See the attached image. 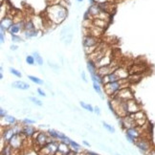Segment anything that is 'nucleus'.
Masks as SVG:
<instances>
[{
	"label": "nucleus",
	"mask_w": 155,
	"mask_h": 155,
	"mask_svg": "<svg viewBox=\"0 0 155 155\" xmlns=\"http://www.w3.org/2000/svg\"><path fill=\"white\" fill-rule=\"evenodd\" d=\"M46 16L54 24H60L67 16V10L61 5L48 6L46 9Z\"/></svg>",
	"instance_id": "f257e3e1"
},
{
	"label": "nucleus",
	"mask_w": 155,
	"mask_h": 155,
	"mask_svg": "<svg viewBox=\"0 0 155 155\" xmlns=\"http://www.w3.org/2000/svg\"><path fill=\"white\" fill-rule=\"evenodd\" d=\"M34 145L38 146L39 148H42L47 145L49 142L52 141V138L49 136L48 133H45L43 131H37L34 134Z\"/></svg>",
	"instance_id": "f03ea898"
},
{
	"label": "nucleus",
	"mask_w": 155,
	"mask_h": 155,
	"mask_svg": "<svg viewBox=\"0 0 155 155\" xmlns=\"http://www.w3.org/2000/svg\"><path fill=\"white\" fill-rule=\"evenodd\" d=\"M112 99L120 100V102H127L129 100L134 99V95L130 87H125L122 88L115 96L112 97Z\"/></svg>",
	"instance_id": "7ed1b4c3"
},
{
	"label": "nucleus",
	"mask_w": 155,
	"mask_h": 155,
	"mask_svg": "<svg viewBox=\"0 0 155 155\" xmlns=\"http://www.w3.org/2000/svg\"><path fill=\"white\" fill-rule=\"evenodd\" d=\"M59 141L52 140L44 148H40V153H43L42 155H56L57 149H59Z\"/></svg>",
	"instance_id": "20e7f679"
},
{
	"label": "nucleus",
	"mask_w": 155,
	"mask_h": 155,
	"mask_svg": "<svg viewBox=\"0 0 155 155\" xmlns=\"http://www.w3.org/2000/svg\"><path fill=\"white\" fill-rule=\"evenodd\" d=\"M25 139H26V137L22 133H17V134H14L13 136L11 137V139L10 140V142L8 144L14 149V150H19L20 148L22 146L23 141Z\"/></svg>",
	"instance_id": "39448f33"
},
{
	"label": "nucleus",
	"mask_w": 155,
	"mask_h": 155,
	"mask_svg": "<svg viewBox=\"0 0 155 155\" xmlns=\"http://www.w3.org/2000/svg\"><path fill=\"white\" fill-rule=\"evenodd\" d=\"M134 145L136 146L142 152H146H146L150 151L151 144L148 139H146V138H144V137L138 138V139L135 141Z\"/></svg>",
	"instance_id": "423d86ee"
},
{
	"label": "nucleus",
	"mask_w": 155,
	"mask_h": 155,
	"mask_svg": "<svg viewBox=\"0 0 155 155\" xmlns=\"http://www.w3.org/2000/svg\"><path fill=\"white\" fill-rule=\"evenodd\" d=\"M100 44L99 37L93 36H84L82 39V45L83 48H89L94 47V46H98Z\"/></svg>",
	"instance_id": "0eeeda50"
},
{
	"label": "nucleus",
	"mask_w": 155,
	"mask_h": 155,
	"mask_svg": "<svg viewBox=\"0 0 155 155\" xmlns=\"http://www.w3.org/2000/svg\"><path fill=\"white\" fill-rule=\"evenodd\" d=\"M140 110H141V107H140L139 103H138L134 99L129 100L126 102V111H127L128 114H134Z\"/></svg>",
	"instance_id": "6e6552de"
},
{
	"label": "nucleus",
	"mask_w": 155,
	"mask_h": 155,
	"mask_svg": "<svg viewBox=\"0 0 155 155\" xmlns=\"http://www.w3.org/2000/svg\"><path fill=\"white\" fill-rule=\"evenodd\" d=\"M16 134V132L13 129V127L11 126H8V127H5L2 129V132H1V139L4 141L6 144H8L10 142V140L11 139V137Z\"/></svg>",
	"instance_id": "1a4fd4ad"
},
{
	"label": "nucleus",
	"mask_w": 155,
	"mask_h": 155,
	"mask_svg": "<svg viewBox=\"0 0 155 155\" xmlns=\"http://www.w3.org/2000/svg\"><path fill=\"white\" fill-rule=\"evenodd\" d=\"M14 24L13 22V17L11 16H5L4 18L1 19V24H0V29H1V32H5L9 31L10 28Z\"/></svg>",
	"instance_id": "9d476101"
},
{
	"label": "nucleus",
	"mask_w": 155,
	"mask_h": 155,
	"mask_svg": "<svg viewBox=\"0 0 155 155\" xmlns=\"http://www.w3.org/2000/svg\"><path fill=\"white\" fill-rule=\"evenodd\" d=\"M113 62V59H112V55L109 54V52L105 54L104 57H102L99 61L96 62V65H97V68L99 67H103V66H107V65H110L111 63Z\"/></svg>",
	"instance_id": "9b49d317"
},
{
	"label": "nucleus",
	"mask_w": 155,
	"mask_h": 155,
	"mask_svg": "<svg viewBox=\"0 0 155 155\" xmlns=\"http://www.w3.org/2000/svg\"><path fill=\"white\" fill-rule=\"evenodd\" d=\"M126 134L132 137L133 139L136 141L138 138L142 137V131H141V127L139 126H134V127L126 129Z\"/></svg>",
	"instance_id": "f8f14e48"
},
{
	"label": "nucleus",
	"mask_w": 155,
	"mask_h": 155,
	"mask_svg": "<svg viewBox=\"0 0 155 155\" xmlns=\"http://www.w3.org/2000/svg\"><path fill=\"white\" fill-rule=\"evenodd\" d=\"M36 129L32 125H23L22 132L21 133L24 135L26 138H32L34 136V134L36 133Z\"/></svg>",
	"instance_id": "ddd939ff"
},
{
	"label": "nucleus",
	"mask_w": 155,
	"mask_h": 155,
	"mask_svg": "<svg viewBox=\"0 0 155 155\" xmlns=\"http://www.w3.org/2000/svg\"><path fill=\"white\" fill-rule=\"evenodd\" d=\"M21 31H24V21L14 23L8 32L11 34H17L19 32H21Z\"/></svg>",
	"instance_id": "4468645a"
},
{
	"label": "nucleus",
	"mask_w": 155,
	"mask_h": 155,
	"mask_svg": "<svg viewBox=\"0 0 155 155\" xmlns=\"http://www.w3.org/2000/svg\"><path fill=\"white\" fill-rule=\"evenodd\" d=\"M146 71V66L142 63H136L129 68V74H142Z\"/></svg>",
	"instance_id": "2eb2a0df"
},
{
	"label": "nucleus",
	"mask_w": 155,
	"mask_h": 155,
	"mask_svg": "<svg viewBox=\"0 0 155 155\" xmlns=\"http://www.w3.org/2000/svg\"><path fill=\"white\" fill-rule=\"evenodd\" d=\"M87 11L89 13V14L91 16L92 19H93V18H96V17L99 16V13H100L102 11H100L99 5H98L97 3H95V4L90 5V7L88 8V11Z\"/></svg>",
	"instance_id": "dca6fc26"
},
{
	"label": "nucleus",
	"mask_w": 155,
	"mask_h": 155,
	"mask_svg": "<svg viewBox=\"0 0 155 155\" xmlns=\"http://www.w3.org/2000/svg\"><path fill=\"white\" fill-rule=\"evenodd\" d=\"M11 87L16 89H20V90H27L30 88V84H28L27 82H23V80H16L11 83Z\"/></svg>",
	"instance_id": "f3484780"
},
{
	"label": "nucleus",
	"mask_w": 155,
	"mask_h": 155,
	"mask_svg": "<svg viewBox=\"0 0 155 155\" xmlns=\"http://www.w3.org/2000/svg\"><path fill=\"white\" fill-rule=\"evenodd\" d=\"M115 73L118 77H119L120 80H125V79H128L129 77V70H127L125 67H120L115 71Z\"/></svg>",
	"instance_id": "a211bd4d"
},
{
	"label": "nucleus",
	"mask_w": 155,
	"mask_h": 155,
	"mask_svg": "<svg viewBox=\"0 0 155 155\" xmlns=\"http://www.w3.org/2000/svg\"><path fill=\"white\" fill-rule=\"evenodd\" d=\"M120 80L119 77L117 76L116 73L113 72V73L107 75V76H104L102 77V82H103V85L106 84V83H109V82H118Z\"/></svg>",
	"instance_id": "6ab92c4d"
},
{
	"label": "nucleus",
	"mask_w": 155,
	"mask_h": 155,
	"mask_svg": "<svg viewBox=\"0 0 155 155\" xmlns=\"http://www.w3.org/2000/svg\"><path fill=\"white\" fill-rule=\"evenodd\" d=\"M92 22H93V25L96 26V27H99L102 30H104L108 27V24L109 22L105 21V20H102V19H100V18H93L92 19Z\"/></svg>",
	"instance_id": "aec40b11"
},
{
	"label": "nucleus",
	"mask_w": 155,
	"mask_h": 155,
	"mask_svg": "<svg viewBox=\"0 0 155 155\" xmlns=\"http://www.w3.org/2000/svg\"><path fill=\"white\" fill-rule=\"evenodd\" d=\"M32 21L34 22V27H36V30H39V29L44 28V19H43L42 17L36 16L32 18Z\"/></svg>",
	"instance_id": "412c9836"
},
{
	"label": "nucleus",
	"mask_w": 155,
	"mask_h": 155,
	"mask_svg": "<svg viewBox=\"0 0 155 155\" xmlns=\"http://www.w3.org/2000/svg\"><path fill=\"white\" fill-rule=\"evenodd\" d=\"M70 150H71L70 146L67 145V144L64 143V142H59V149H57V151H59L60 154H61V155H66Z\"/></svg>",
	"instance_id": "4be33fe9"
},
{
	"label": "nucleus",
	"mask_w": 155,
	"mask_h": 155,
	"mask_svg": "<svg viewBox=\"0 0 155 155\" xmlns=\"http://www.w3.org/2000/svg\"><path fill=\"white\" fill-rule=\"evenodd\" d=\"M86 66H87V70H88L89 73H90V75H93V74H96L97 73V69L98 68H97L96 63H95L94 61H92V60L88 59Z\"/></svg>",
	"instance_id": "5701e85b"
},
{
	"label": "nucleus",
	"mask_w": 155,
	"mask_h": 155,
	"mask_svg": "<svg viewBox=\"0 0 155 155\" xmlns=\"http://www.w3.org/2000/svg\"><path fill=\"white\" fill-rule=\"evenodd\" d=\"M142 74H129V77H128V80L130 82V84L132 83H137L139 82L141 80H142Z\"/></svg>",
	"instance_id": "b1692460"
},
{
	"label": "nucleus",
	"mask_w": 155,
	"mask_h": 155,
	"mask_svg": "<svg viewBox=\"0 0 155 155\" xmlns=\"http://www.w3.org/2000/svg\"><path fill=\"white\" fill-rule=\"evenodd\" d=\"M13 151H14V149L11 148L9 144H6V145L1 148V155H13Z\"/></svg>",
	"instance_id": "393cba45"
},
{
	"label": "nucleus",
	"mask_w": 155,
	"mask_h": 155,
	"mask_svg": "<svg viewBox=\"0 0 155 155\" xmlns=\"http://www.w3.org/2000/svg\"><path fill=\"white\" fill-rule=\"evenodd\" d=\"M36 30L34 22L32 21V19H29L27 21L24 22V31H33Z\"/></svg>",
	"instance_id": "a878e982"
},
{
	"label": "nucleus",
	"mask_w": 155,
	"mask_h": 155,
	"mask_svg": "<svg viewBox=\"0 0 155 155\" xmlns=\"http://www.w3.org/2000/svg\"><path fill=\"white\" fill-rule=\"evenodd\" d=\"M38 30H33V31H24V36L27 39L32 38V37H36L38 34Z\"/></svg>",
	"instance_id": "bb28decb"
},
{
	"label": "nucleus",
	"mask_w": 155,
	"mask_h": 155,
	"mask_svg": "<svg viewBox=\"0 0 155 155\" xmlns=\"http://www.w3.org/2000/svg\"><path fill=\"white\" fill-rule=\"evenodd\" d=\"M93 88H94V90L97 92V94L99 95L102 100L104 99V96H103V94H102V87H100V84H99V83H97V82H93Z\"/></svg>",
	"instance_id": "cd10ccee"
},
{
	"label": "nucleus",
	"mask_w": 155,
	"mask_h": 155,
	"mask_svg": "<svg viewBox=\"0 0 155 155\" xmlns=\"http://www.w3.org/2000/svg\"><path fill=\"white\" fill-rule=\"evenodd\" d=\"M33 57H34V60H36V63L37 65H39V66L43 65V59H42V57L38 54V52H34Z\"/></svg>",
	"instance_id": "c85d7f7f"
},
{
	"label": "nucleus",
	"mask_w": 155,
	"mask_h": 155,
	"mask_svg": "<svg viewBox=\"0 0 155 155\" xmlns=\"http://www.w3.org/2000/svg\"><path fill=\"white\" fill-rule=\"evenodd\" d=\"M3 119H4V121L9 125H16V119L13 116H11V115H7V116L5 118H3Z\"/></svg>",
	"instance_id": "c756f323"
},
{
	"label": "nucleus",
	"mask_w": 155,
	"mask_h": 155,
	"mask_svg": "<svg viewBox=\"0 0 155 155\" xmlns=\"http://www.w3.org/2000/svg\"><path fill=\"white\" fill-rule=\"evenodd\" d=\"M69 146H70V148H71L72 150H75V151H77V152H79V151L82 150V146H80L79 144L76 143L73 140L70 141V145H69Z\"/></svg>",
	"instance_id": "7c9ffc66"
},
{
	"label": "nucleus",
	"mask_w": 155,
	"mask_h": 155,
	"mask_svg": "<svg viewBox=\"0 0 155 155\" xmlns=\"http://www.w3.org/2000/svg\"><path fill=\"white\" fill-rule=\"evenodd\" d=\"M28 79L31 80V82H33L34 83H36V84H43V80L41 79H39V78L37 77H34V76H32V75H28Z\"/></svg>",
	"instance_id": "2f4dec72"
},
{
	"label": "nucleus",
	"mask_w": 155,
	"mask_h": 155,
	"mask_svg": "<svg viewBox=\"0 0 155 155\" xmlns=\"http://www.w3.org/2000/svg\"><path fill=\"white\" fill-rule=\"evenodd\" d=\"M80 106H82L83 109H85V110H87V111H89V112H94V107H93V106H92L91 104L85 103L84 102H80Z\"/></svg>",
	"instance_id": "473e14b6"
},
{
	"label": "nucleus",
	"mask_w": 155,
	"mask_h": 155,
	"mask_svg": "<svg viewBox=\"0 0 155 155\" xmlns=\"http://www.w3.org/2000/svg\"><path fill=\"white\" fill-rule=\"evenodd\" d=\"M72 39H73V33L71 32V33H69L65 37H63V38L61 39V41H64L65 44L68 45L72 42Z\"/></svg>",
	"instance_id": "72a5a7b5"
},
{
	"label": "nucleus",
	"mask_w": 155,
	"mask_h": 155,
	"mask_svg": "<svg viewBox=\"0 0 155 155\" xmlns=\"http://www.w3.org/2000/svg\"><path fill=\"white\" fill-rule=\"evenodd\" d=\"M29 100H30L33 103H34L36 105H38V106H42L43 105L41 100H40L39 99H37V98H36V97H34V96L29 97Z\"/></svg>",
	"instance_id": "f704fd0d"
},
{
	"label": "nucleus",
	"mask_w": 155,
	"mask_h": 155,
	"mask_svg": "<svg viewBox=\"0 0 155 155\" xmlns=\"http://www.w3.org/2000/svg\"><path fill=\"white\" fill-rule=\"evenodd\" d=\"M48 134L52 139L57 140V134H59V131L55 130V129H49L48 130Z\"/></svg>",
	"instance_id": "c9c22d12"
},
{
	"label": "nucleus",
	"mask_w": 155,
	"mask_h": 155,
	"mask_svg": "<svg viewBox=\"0 0 155 155\" xmlns=\"http://www.w3.org/2000/svg\"><path fill=\"white\" fill-rule=\"evenodd\" d=\"M9 71H10V73H11V74L14 75V76H16V77H17V78H21V77H22V74L20 73V71L16 70V68L10 67V68H9Z\"/></svg>",
	"instance_id": "e433bc0d"
},
{
	"label": "nucleus",
	"mask_w": 155,
	"mask_h": 155,
	"mask_svg": "<svg viewBox=\"0 0 155 155\" xmlns=\"http://www.w3.org/2000/svg\"><path fill=\"white\" fill-rule=\"evenodd\" d=\"M102 126H103V127H104L105 129H107V131L111 132V133H114V132H115V128H114L112 125H109V123H107L102 122Z\"/></svg>",
	"instance_id": "4c0bfd02"
},
{
	"label": "nucleus",
	"mask_w": 155,
	"mask_h": 155,
	"mask_svg": "<svg viewBox=\"0 0 155 155\" xmlns=\"http://www.w3.org/2000/svg\"><path fill=\"white\" fill-rule=\"evenodd\" d=\"M34 123H36V121L28 119V118H26V119H24L22 121V125H34Z\"/></svg>",
	"instance_id": "58836bf2"
},
{
	"label": "nucleus",
	"mask_w": 155,
	"mask_h": 155,
	"mask_svg": "<svg viewBox=\"0 0 155 155\" xmlns=\"http://www.w3.org/2000/svg\"><path fill=\"white\" fill-rule=\"evenodd\" d=\"M11 41H13V42H16V43L23 41L21 37H20L19 36H17V34H11Z\"/></svg>",
	"instance_id": "ea45409f"
},
{
	"label": "nucleus",
	"mask_w": 155,
	"mask_h": 155,
	"mask_svg": "<svg viewBox=\"0 0 155 155\" xmlns=\"http://www.w3.org/2000/svg\"><path fill=\"white\" fill-rule=\"evenodd\" d=\"M26 62L29 65H34L36 63V60H34V57L33 56H27L26 57Z\"/></svg>",
	"instance_id": "a19ab883"
},
{
	"label": "nucleus",
	"mask_w": 155,
	"mask_h": 155,
	"mask_svg": "<svg viewBox=\"0 0 155 155\" xmlns=\"http://www.w3.org/2000/svg\"><path fill=\"white\" fill-rule=\"evenodd\" d=\"M6 116H7V111L3 107H1L0 108V117H1V119H3V118H5Z\"/></svg>",
	"instance_id": "79ce46f5"
},
{
	"label": "nucleus",
	"mask_w": 155,
	"mask_h": 155,
	"mask_svg": "<svg viewBox=\"0 0 155 155\" xmlns=\"http://www.w3.org/2000/svg\"><path fill=\"white\" fill-rule=\"evenodd\" d=\"M105 2L114 3V0H95V3H97V4H102V3H105Z\"/></svg>",
	"instance_id": "37998d69"
},
{
	"label": "nucleus",
	"mask_w": 155,
	"mask_h": 155,
	"mask_svg": "<svg viewBox=\"0 0 155 155\" xmlns=\"http://www.w3.org/2000/svg\"><path fill=\"white\" fill-rule=\"evenodd\" d=\"M36 91H37V93H38L39 96H41V97H46V93L42 90L41 88H37V90H36Z\"/></svg>",
	"instance_id": "c03bdc74"
},
{
	"label": "nucleus",
	"mask_w": 155,
	"mask_h": 155,
	"mask_svg": "<svg viewBox=\"0 0 155 155\" xmlns=\"http://www.w3.org/2000/svg\"><path fill=\"white\" fill-rule=\"evenodd\" d=\"M80 76H82V80L84 82H88L87 79H86V75H85V72L84 71H82V74H80Z\"/></svg>",
	"instance_id": "a18cd8bd"
},
{
	"label": "nucleus",
	"mask_w": 155,
	"mask_h": 155,
	"mask_svg": "<svg viewBox=\"0 0 155 155\" xmlns=\"http://www.w3.org/2000/svg\"><path fill=\"white\" fill-rule=\"evenodd\" d=\"M0 41H1V43H4V42H5V34H4V32H0Z\"/></svg>",
	"instance_id": "49530a36"
},
{
	"label": "nucleus",
	"mask_w": 155,
	"mask_h": 155,
	"mask_svg": "<svg viewBox=\"0 0 155 155\" xmlns=\"http://www.w3.org/2000/svg\"><path fill=\"white\" fill-rule=\"evenodd\" d=\"M48 64H49V66H50V67L53 68L54 70H57V69H59V66L56 65V64H54V63H52V62H50V61H48Z\"/></svg>",
	"instance_id": "de8ad7c7"
},
{
	"label": "nucleus",
	"mask_w": 155,
	"mask_h": 155,
	"mask_svg": "<svg viewBox=\"0 0 155 155\" xmlns=\"http://www.w3.org/2000/svg\"><path fill=\"white\" fill-rule=\"evenodd\" d=\"M94 112L98 115V116H100V109L99 106H95V107H94Z\"/></svg>",
	"instance_id": "09e8293b"
},
{
	"label": "nucleus",
	"mask_w": 155,
	"mask_h": 155,
	"mask_svg": "<svg viewBox=\"0 0 155 155\" xmlns=\"http://www.w3.org/2000/svg\"><path fill=\"white\" fill-rule=\"evenodd\" d=\"M17 49H18V46H17V45H14V44L11 45V47H10V50H11V51H16Z\"/></svg>",
	"instance_id": "8fccbe9b"
},
{
	"label": "nucleus",
	"mask_w": 155,
	"mask_h": 155,
	"mask_svg": "<svg viewBox=\"0 0 155 155\" xmlns=\"http://www.w3.org/2000/svg\"><path fill=\"white\" fill-rule=\"evenodd\" d=\"M146 155H155V149H153V150H150Z\"/></svg>",
	"instance_id": "3c124183"
},
{
	"label": "nucleus",
	"mask_w": 155,
	"mask_h": 155,
	"mask_svg": "<svg viewBox=\"0 0 155 155\" xmlns=\"http://www.w3.org/2000/svg\"><path fill=\"white\" fill-rule=\"evenodd\" d=\"M86 154H88V155H99V154L95 153V152H92V151H87L86 152Z\"/></svg>",
	"instance_id": "603ef678"
},
{
	"label": "nucleus",
	"mask_w": 155,
	"mask_h": 155,
	"mask_svg": "<svg viewBox=\"0 0 155 155\" xmlns=\"http://www.w3.org/2000/svg\"><path fill=\"white\" fill-rule=\"evenodd\" d=\"M82 144H83V145H84V146H90V144H89L88 142H86V141H83Z\"/></svg>",
	"instance_id": "864d4df0"
},
{
	"label": "nucleus",
	"mask_w": 155,
	"mask_h": 155,
	"mask_svg": "<svg viewBox=\"0 0 155 155\" xmlns=\"http://www.w3.org/2000/svg\"><path fill=\"white\" fill-rule=\"evenodd\" d=\"M4 79V75H3V73H0V80H3Z\"/></svg>",
	"instance_id": "5fc2aeb1"
},
{
	"label": "nucleus",
	"mask_w": 155,
	"mask_h": 155,
	"mask_svg": "<svg viewBox=\"0 0 155 155\" xmlns=\"http://www.w3.org/2000/svg\"><path fill=\"white\" fill-rule=\"evenodd\" d=\"M83 1V0H78V2H79V3H80V2H82Z\"/></svg>",
	"instance_id": "6e6d98bb"
}]
</instances>
